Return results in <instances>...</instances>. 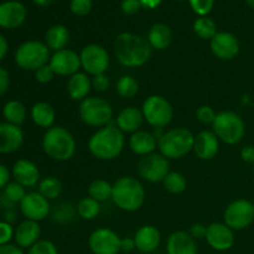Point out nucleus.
<instances>
[{
	"label": "nucleus",
	"instance_id": "obj_1",
	"mask_svg": "<svg viewBox=\"0 0 254 254\" xmlns=\"http://www.w3.org/2000/svg\"><path fill=\"white\" fill-rule=\"evenodd\" d=\"M117 61L128 68H138L148 64L153 49L145 37L133 32H122L113 42Z\"/></svg>",
	"mask_w": 254,
	"mask_h": 254
},
{
	"label": "nucleus",
	"instance_id": "obj_2",
	"mask_svg": "<svg viewBox=\"0 0 254 254\" xmlns=\"http://www.w3.org/2000/svg\"><path fill=\"white\" fill-rule=\"evenodd\" d=\"M126 146L124 133L116 126L99 128L88 139V150L98 160L111 161L118 158Z\"/></svg>",
	"mask_w": 254,
	"mask_h": 254
},
{
	"label": "nucleus",
	"instance_id": "obj_3",
	"mask_svg": "<svg viewBox=\"0 0 254 254\" xmlns=\"http://www.w3.org/2000/svg\"><path fill=\"white\" fill-rule=\"evenodd\" d=\"M145 189L134 176H122L113 183L112 198L114 205L126 212H135L145 202Z\"/></svg>",
	"mask_w": 254,
	"mask_h": 254
},
{
	"label": "nucleus",
	"instance_id": "obj_4",
	"mask_svg": "<svg viewBox=\"0 0 254 254\" xmlns=\"http://www.w3.org/2000/svg\"><path fill=\"white\" fill-rule=\"evenodd\" d=\"M42 150L55 161H68L76 154L77 144L73 134L62 126H54L42 136Z\"/></svg>",
	"mask_w": 254,
	"mask_h": 254
},
{
	"label": "nucleus",
	"instance_id": "obj_5",
	"mask_svg": "<svg viewBox=\"0 0 254 254\" xmlns=\"http://www.w3.org/2000/svg\"><path fill=\"white\" fill-rule=\"evenodd\" d=\"M195 135L184 127L165 130L158 140V149L161 155L169 160H179L185 158L193 149Z\"/></svg>",
	"mask_w": 254,
	"mask_h": 254
},
{
	"label": "nucleus",
	"instance_id": "obj_6",
	"mask_svg": "<svg viewBox=\"0 0 254 254\" xmlns=\"http://www.w3.org/2000/svg\"><path fill=\"white\" fill-rule=\"evenodd\" d=\"M78 116L86 126L92 128H103L112 123L113 107L102 97H87L79 102Z\"/></svg>",
	"mask_w": 254,
	"mask_h": 254
},
{
	"label": "nucleus",
	"instance_id": "obj_7",
	"mask_svg": "<svg viewBox=\"0 0 254 254\" xmlns=\"http://www.w3.org/2000/svg\"><path fill=\"white\" fill-rule=\"evenodd\" d=\"M212 131L222 143L236 145L245 138L246 124L240 114L232 111H225L216 116L212 123Z\"/></svg>",
	"mask_w": 254,
	"mask_h": 254
},
{
	"label": "nucleus",
	"instance_id": "obj_8",
	"mask_svg": "<svg viewBox=\"0 0 254 254\" xmlns=\"http://www.w3.org/2000/svg\"><path fill=\"white\" fill-rule=\"evenodd\" d=\"M51 51L46 44L37 40H29L15 51V64L25 71H37L50 62Z\"/></svg>",
	"mask_w": 254,
	"mask_h": 254
},
{
	"label": "nucleus",
	"instance_id": "obj_9",
	"mask_svg": "<svg viewBox=\"0 0 254 254\" xmlns=\"http://www.w3.org/2000/svg\"><path fill=\"white\" fill-rule=\"evenodd\" d=\"M141 112L145 122L155 128H165L174 118V108L170 102L163 96H149L141 106Z\"/></svg>",
	"mask_w": 254,
	"mask_h": 254
},
{
	"label": "nucleus",
	"instance_id": "obj_10",
	"mask_svg": "<svg viewBox=\"0 0 254 254\" xmlns=\"http://www.w3.org/2000/svg\"><path fill=\"white\" fill-rule=\"evenodd\" d=\"M169 173H170V161L160 153H151L139 159L138 174L143 180L148 183H163Z\"/></svg>",
	"mask_w": 254,
	"mask_h": 254
},
{
	"label": "nucleus",
	"instance_id": "obj_11",
	"mask_svg": "<svg viewBox=\"0 0 254 254\" xmlns=\"http://www.w3.org/2000/svg\"><path fill=\"white\" fill-rule=\"evenodd\" d=\"M81 67L83 72L89 76L106 73L111 64V57L108 51L98 44H88L81 50L79 54Z\"/></svg>",
	"mask_w": 254,
	"mask_h": 254
},
{
	"label": "nucleus",
	"instance_id": "obj_12",
	"mask_svg": "<svg viewBox=\"0 0 254 254\" xmlns=\"http://www.w3.org/2000/svg\"><path fill=\"white\" fill-rule=\"evenodd\" d=\"M254 221V203L246 198L232 201L223 212V222L233 231L250 227Z\"/></svg>",
	"mask_w": 254,
	"mask_h": 254
},
{
	"label": "nucleus",
	"instance_id": "obj_13",
	"mask_svg": "<svg viewBox=\"0 0 254 254\" xmlns=\"http://www.w3.org/2000/svg\"><path fill=\"white\" fill-rule=\"evenodd\" d=\"M118 233L107 227L94 230L88 237V247L93 254H118L121 252Z\"/></svg>",
	"mask_w": 254,
	"mask_h": 254
},
{
	"label": "nucleus",
	"instance_id": "obj_14",
	"mask_svg": "<svg viewBox=\"0 0 254 254\" xmlns=\"http://www.w3.org/2000/svg\"><path fill=\"white\" fill-rule=\"evenodd\" d=\"M210 49L216 59L230 61L240 54L241 46L236 35L227 31H218L210 40Z\"/></svg>",
	"mask_w": 254,
	"mask_h": 254
},
{
	"label": "nucleus",
	"instance_id": "obj_15",
	"mask_svg": "<svg viewBox=\"0 0 254 254\" xmlns=\"http://www.w3.org/2000/svg\"><path fill=\"white\" fill-rule=\"evenodd\" d=\"M49 64L57 76L64 77H71L72 74L77 73L82 68L79 55L76 51L69 49H62L60 51H55L51 55Z\"/></svg>",
	"mask_w": 254,
	"mask_h": 254
},
{
	"label": "nucleus",
	"instance_id": "obj_16",
	"mask_svg": "<svg viewBox=\"0 0 254 254\" xmlns=\"http://www.w3.org/2000/svg\"><path fill=\"white\" fill-rule=\"evenodd\" d=\"M20 211L26 217V220L40 222L49 217L51 212V205H50V201L45 198L39 191L29 192L20 202Z\"/></svg>",
	"mask_w": 254,
	"mask_h": 254
},
{
	"label": "nucleus",
	"instance_id": "obj_17",
	"mask_svg": "<svg viewBox=\"0 0 254 254\" xmlns=\"http://www.w3.org/2000/svg\"><path fill=\"white\" fill-rule=\"evenodd\" d=\"M206 242L217 252H226L235 245V231L225 222H213L207 226Z\"/></svg>",
	"mask_w": 254,
	"mask_h": 254
},
{
	"label": "nucleus",
	"instance_id": "obj_18",
	"mask_svg": "<svg viewBox=\"0 0 254 254\" xmlns=\"http://www.w3.org/2000/svg\"><path fill=\"white\" fill-rule=\"evenodd\" d=\"M27 10L24 4L16 0H9L0 4V27L2 29H17L25 22Z\"/></svg>",
	"mask_w": 254,
	"mask_h": 254
},
{
	"label": "nucleus",
	"instance_id": "obj_19",
	"mask_svg": "<svg viewBox=\"0 0 254 254\" xmlns=\"http://www.w3.org/2000/svg\"><path fill=\"white\" fill-rule=\"evenodd\" d=\"M220 139L211 130H202L195 135L192 151L201 160H212L220 151Z\"/></svg>",
	"mask_w": 254,
	"mask_h": 254
},
{
	"label": "nucleus",
	"instance_id": "obj_20",
	"mask_svg": "<svg viewBox=\"0 0 254 254\" xmlns=\"http://www.w3.org/2000/svg\"><path fill=\"white\" fill-rule=\"evenodd\" d=\"M24 143V131L20 127L0 123V154H11L19 150Z\"/></svg>",
	"mask_w": 254,
	"mask_h": 254
},
{
	"label": "nucleus",
	"instance_id": "obj_21",
	"mask_svg": "<svg viewBox=\"0 0 254 254\" xmlns=\"http://www.w3.org/2000/svg\"><path fill=\"white\" fill-rule=\"evenodd\" d=\"M11 175L14 181L24 188H32L40 183V170L36 164L27 159H20L12 165Z\"/></svg>",
	"mask_w": 254,
	"mask_h": 254
},
{
	"label": "nucleus",
	"instance_id": "obj_22",
	"mask_svg": "<svg viewBox=\"0 0 254 254\" xmlns=\"http://www.w3.org/2000/svg\"><path fill=\"white\" fill-rule=\"evenodd\" d=\"M166 253L168 254H197L196 240L185 231H175L166 241Z\"/></svg>",
	"mask_w": 254,
	"mask_h": 254
},
{
	"label": "nucleus",
	"instance_id": "obj_23",
	"mask_svg": "<svg viewBox=\"0 0 254 254\" xmlns=\"http://www.w3.org/2000/svg\"><path fill=\"white\" fill-rule=\"evenodd\" d=\"M136 250L141 253H151L158 250L161 242V233L155 226H141L134 235Z\"/></svg>",
	"mask_w": 254,
	"mask_h": 254
},
{
	"label": "nucleus",
	"instance_id": "obj_24",
	"mask_svg": "<svg viewBox=\"0 0 254 254\" xmlns=\"http://www.w3.org/2000/svg\"><path fill=\"white\" fill-rule=\"evenodd\" d=\"M144 116L141 109L136 107H126L118 113L116 118V126L123 131L124 134H133L135 131L140 130L141 126L144 123Z\"/></svg>",
	"mask_w": 254,
	"mask_h": 254
},
{
	"label": "nucleus",
	"instance_id": "obj_25",
	"mask_svg": "<svg viewBox=\"0 0 254 254\" xmlns=\"http://www.w3.org/2000/svg\"><path fill=\"white\" fill-rule=\"evenodd\" d=\"M129 149L133 151L135 155L145 156L151 153H155V149L158 148V139L153 134V131L140 130L130 134V138L128 140Z\"/></svg>",
	"mask_w": 254,
	"mask_h": 254
},
{
	"label": "nucleus",
	"instance_id": "obj_26",
	"mask_svg": "<svg viewBox=\"0 0 254 254\" xmlns=\"http://www.w3.org/2000/svg\"><path fill=\"white\" fill-rule=\"evenodd\" d=\"M41 227L39 222L31 220H25L20 223L14 232V240L20 248H31L40 241Z\"/></svg>",
	"mask_w": 254,
	"mask_h": 254
},
{
	"label": "nucleus",
	"instance_id": "obj_27",
	"mask_svg": "<svg viewBox=\"0 0 254 254\" xmlns=\"http://www.w3.org/2000/svg\"><path fill=\"white\" fill-rule=\"evenodd\" d=\"M92 89V78L86 72H77L68 77L67 81V93L73 101L82 102L89 97Z\"/></svg>",
	"mask_w": 254,
	"mask_h": 254
},
{
	"label": "nucleus",
	"instance_id": "obj_28",
	"mask_svg": "<svg viewBox=\"0 0 254 254\" xmlns=\"http://www.w3.org/2000/svg\"><path fill=\"white\" fill-rule=\"evenodd\" d=\"M146 40L153 50L164 51L170 46L171 41H173V31H171L170 26L164 22H156L149 29Z\"/></svg>",
	"mask_w": 254,
	"mask_h": 254
},
{
	"label": "nucleus",
	"instance_id": "obj_29",
	"mask_svg": "<svg viewBox=\"0 0 254 254\" xmlns=\"http://www.w3.org/2000/svg\"><path fill=\"white\" fill-rule=\"evenodd\" d=\"M31 119L39 128L49 129L54 127L55 119H56V112H55L54 107L47 102H37L32 106L31 112Z\"/></svg>",
	"mask_w": 254,
	"mask_h": 254
},
{
	"label": "nucleus",
	"instance_id": "obj_30",
	"mask_svg": "<svg viewBox=\"0 0 254 254\" xmlns=\"http://www.w3.org/2000/svg\"><path fill=\"white\" fill-rule=\"evenodd\" d=\"M69 41V31L64 25H54L45 34V44L50 51H60L66 49Z\"/></svg>",
	"mask_w": 254,
	"mask_h": 254
},
{
	"label": "nucleus",
	"instance_id": "obj_31",
	"mask_svg": "<svg viewBox=\"0 0 254 254\" xmlns=\"http://www.w3.org/2000/svg\"><path fill=\"white\" fill-rule=\"evenodd\" d=\"M2 116L6 123L20 127L26 119V107L20 101H9L2 108Z\"/></svg>",
	"mask_w": 254,
	"mask_h": 254
},
{
	"label": "nucleus",
	"instance_id": "obj_32",
	"mask_svg": "<svg viewBox=\"0 0 254 254\" xmlns=\"http://www.w3.org/2000/svg\"><path fill=\"white\" fill-rule=\"evenodd\" d=\"M112 189H113V184L104 179H96L89 184L88 195L89 197L94 198L98 202H104L112 198Z\"/></svg>",
	"mask_w": 254,
	"mask_h": 254
},
{
	"label": "nucleus",
	"instance_id": "obj_33",
	"mask_svg": "<svg viewBox=\"0 0 254 254\" xmlns=\"http://www.w3.org/2000/svg\"><path fill=\"white\" fill-rule=\"evenodd\" d=\"M77 215L86 221H92L98 217L101 212V202L96 201L92 197H83L78 201L76 206Z\"/></svg>",
	"mask_w": 254,
	"mask_h": 254
},
{
	"label": "nucleus",
	"instance_id": "obj_34",
	"mask_svg": "<svg viewBox=\"0 0 254 254\" xmlns=\"http://www.w3.org/2000/svg\"><path fill=\"white\" fill-rule=\"evenodd\" d=\"M193 32L202 40H211L217 34V25L208 16H198L193 22Z\"/></svg>",
	"mask_w": 254,
	"mask_h": 254
},
{
	"label": "nucleus",
	"instance_id": "obj_35",
	"mask_svg": "<svg viewBox=\"0 0 254 254\" xmlns=\"http://www.w3.org/2000/svg\"><path fill=\"white\" fill-rule=\"evenodd\" d=\"M116 91L124 99H131L138 94L139 83L130 74H124L117 81Z\"/></svg>",
	"mask_w": 254,
	"mask_h": 254
},
{
	"label": "nucleus",
	"instance_id": "obj_36",
	"mask_svg": "<svg viewBox=\"0 0 254 254\" xmlns=\"http://www.w3.org/2000/svg\"><path fill=\"white\" fill-rule=\"evenodd\" d=\"M39 192L49 201L56 200L62 193V183L55 176H47L40 180Z\"/></svg>",
	"mask_w": 254,
	"mask_h": 254
},
{
	"label": "nucleus",
	"instance_id": "obj_37",
	"mask_svg": "<svg viewBox=\"0 0 254 254\" xmlns=\"http://www.w3.org/2000/svg\"><path fill=\"white\" fill-rule=\"evenodd\" d=\"M77 208L69 202H61L55 206L52 211V220L60 225H67L71 223L76 218Z\"/></svg>",
	"mask_w": 254,
	"mask_h": 254
},
{
	"label": "nucleus",
	"instance_id": "obj_38",
	"mask_svg": "<svg viewBox=\"0 0 254 254\" xmlns=\"http://www.w3.org/2000/svg\"><path fill=\"white\" fill-rule=\"evenodd\" d=\"M164 188L168 192L174 193V195H179L183 193L188 188V181L183 174L178 173V171H170L166 175V178L163 181Z\"/></svg>",
	"mask_w": 254,
	"mask_h": 254
},
{
	"label": "nucleus",
	"instance_id": "obj_39",
	"mask_svg": "<svg viewBox=\"0 0 254 254\" xmlns=\"http://www.w3.org/2000/svg\"><path fill=\"white\" fill-rule=\"evenodd\" d=\"M4 195L10 202L17 203L21 202L22 198L26 196V191L22 185H20L16 181H11L4 188Z\"/></svg>",
	"mask_w": 254,
	"mask_h": 254
},
{
	"label": "nucleus",
	"instance_id": "obj_40",
	"mask_svg": "<svg viewBox=\"0 0 254 254\" xmlns=\"http://www.w3.org/2000/svg\"><path fill=\"white\" fill-rule=\"evenodd\" d=\"M27 254H59V250L51 241L40 240L31 248H29Z\"/></svg>",
	"mask_w": 254,
	"mask_h": 254
},
{
	"label": "nucleus",
	"instance_id": "obj_41",
	"mask_svg": "<svg viewBox=\"0 0 254 254\" xmlns=\"http://www.w3.org/2000/svg\"><path fill=\"white\" fill-rule=\"evenodd\" d=\"M93 6L92 0H71L69 1V10L76 16H86L89 14Z\"/></svg>",
	"mask_w": 254,
	"mask_h": 254
},
{
	"label": "nucleus",
	"instance_id": "obj_42",
	"mask_svg": "<svg viewBox=\"0 0 254 254\" xmlns=\"http://www.w3.org/2000/svg\"><path fill=\"white\" fill-rule=\"evenodd\" d=\"M191 9L198 16H208L211 10L213 9L215 0H189Z\"/></svg>",
	"mask_w": 254,
	"mask_h": 254
},
{
	"label": "nucleus",
	"instance_id": "obj_43",
	"mask_svg": "<svg viewBox=\"0 0 254 254\" xmlns=\"http://www.w3.org/2000/svg\"><path fill=\"white\" fill-rule=\"evenodd\" d=\"M216 116H217V113H216L215 109L210 106H201L198 107L197 111H196V119H197L201 124H205V126H208V124L212 126V123L215 122Z\"/></svg>",
	"mask_w": 254,
	"mask_h": 254
},
{
	"label": "nucleus",
	"instance_id": "obj_44",
	"mask_svg": "<svg viewBox=\"0 0 254 254\" xmlns=\"http://www.w3.org/2000/svg\"><path fill=\"white\" fill-rule=\"evenodd\" d=\"M55 76H56V73H55L54 69L51 68V66H50L49 64L40 67L37 71H35V78H36V81L39 82V83L42 84L50 83V82L55 78Z\"/></svg>",
	"mask_w": 254,
	"mask_h": 254
},
{
	"label": "nucleus",
	"instance_id": "obj_45",
	"mask_svg": "<svg viewBox=\"0 0 254 254\" xmlns=\"http://www.w3.org/2000/svg\"><path fill=\"white\" fill-rule=\"evenodd\" d=\"M14 232L11 225L6 221H0V246L7 245L14 237Z\"/></svg>",
	"mask_w": 254,
	"mask_h": 254
},
{
	"label": "nucleus",
	"instance_id": "obj_46",
	"mask_svg": "<svg viewBox=\"0 0 254 254\" xmlns=\"http://www.w3.org/2000/svg\"><path fill=\"white\" fill-rule=\"evenodd\" d=\"M109 84H111V81L106 73L92 77V88L96 89L97 92H106L109 88Z\"/></svg>",
	"mask_w": 254,
	"mask_h": 254
},
{
	"label": "nucleus",
	"instance_id": "obj_47",
	"mask_svg": "<svg viewBox=\"0 0 254 254\" xmlns=\"http://www.w3.org/2000/svg\"><path fill=\"white\" fill-rule=\"evenodd\" d=\"M140 0H122L121 10L126 15H134L141 9Z\"/></svg>",
	"mask_w": 254,
	"mask_h": 254
},
{
	"label": "nucleus",
	"instance_id": "obj_48",
	"mask_svg": "<svg viewBox=\"0 0 254 254\" xmlns=\"http://www.w3.org/2000/svg\"><path fill=\"white\" fill-rule=\"evenodd\" d=\"M189 233H190L193 240H202V238H206L207 226H205L203 223H195V225H192L190 227Z\"/></svg>",
	"mask_w": 254,
	"mask_h": 254
},
{
	"label": "nucleus",
	"instance_id": "obj_49",
	"mask_svg": "<svg viewBox=\"0 0 254 254\" xmlns=\"http://www.w3.org/2000/svg\"><path fill=\"white\" fill-rule=\"evenodd\" d=\"M9 86H10L9 73H7L6 69L2 68V67L0 66V98L6 93L7 89H9Z\"/></svg>",
	"mask_w": 254,
	"mask_h": 254
},
{
	"label": "nucleus",
	"instance_id": "obj_50",
	"mask_svg": "<svg viewBox=\"0 0 254 254\" xmlns=\"http://www.w3.org/2000/svg\"><path fill=\"white\" fill-rule=\"evenodd\" d=\"M241 158L245 163L254 165V145H246L241 150Z\"/></svg>",
	"mask_w": 254,
	"mask_h": 254
},
{
	"label": "nucleus",
	"instance_id": "obj_51",
	"mask_svg": "<svg viewBox=\"0 0 254 254\" xmlns=\"http://www.w3.org/2000/svg\"><path fill=\"white\" fill-rule=\"evenodd\" d=\"M136 248L135 241H134V237H126L121 240V252H133Z\"/></svg>",
	"mask_w": 254,
	"mask_h": 254
},
{
	"label": "nucleus",
	"instance_id": "obj_52",
	"mask_svg": "<svg viewBox=\"0 0 254 254\" xmlns=\"http://www.w3.org/2000/svg\"><path fill=\"white\" fill-rule=\"evenodd\" d=\"M10 183V171L5 165L0 164V189H4Z\"/></svg>",
	"mask_w": 254,
	"mask_h": 254
},
{
	"label": "nucleus",
	"instance_id": "obj_53",
	"mask_svg": "<svg viewBox=\"0 0 254 254\" xmlns=\"http://www.w3.org/2000/svg\"><path fill=\"white\" fill-rule=\"evenodd\" d=\"M0 254H24V252H22V248H20L19 246L7 243V245L0 246Z\"/></svg>",
	"mask_w": 254,
	"mask_h": 254
},
{
	"label": "nucleus",
	"instance_id": "obj_54",
	"mask_svg": "<svg viewBox=\"0 0 254 254\" xmlns=\"http://www.w3.org/2000/svg\"><path fill=\"white\" fill-rule=\"evenodd\" d=\"M7 51H9V42L5 39V36L0 35V61L5 59V56L7 55Z\"/></svg>",
	"mask_w": 254,
	"mask_h": 254
},
{
	"label": "nucleus",
	"instance_id": "obj_55",
	"mask_svg": "<svg viewBox=\"0 0 254 254\" xmlns=\"http://www.w3.org/2000/svg\"><path fill=\"white\" fill-rule=\"evenodd\" d=\"M141 6L146 10H154L160 6L163 0H140Z\"/></svg>",
	"mask_w": 254,
	"mask_h": 254
},
{
	"label": "nucleus",
	"instance_id": "obj_56",
	"mask_svg": "<svg viewBox=\"0 0 254 254\" xmlns=\"http://www.w3.org/2000/svg\"><path fill=\"white\" fill-rule=\"evenodd\" d=\"M54 1L55 0H32V2H34L35 5H37V6H41V7L50 6V5H51Z\"/></svg>",
	"mask_w": 254,
	"mask_h": 254
},
{
	"label": "nucleus",
	"instance_id": "obj_57",
	"mask_svg": "<svg viewBox=\"0 0 254 254\" xmlns=\"http://www.w3.org/2000/svg\"><path fill=\"white\" fill-rule=\"evenodd\" d=\"M246 2H247V5L251 9L254 10V0H246Z\"/></svg>",
	"mask_w": 254,
	"mask_h": 254
},
{
	"label": "nucleus",
	"instance_id": "obj_58",
	"mask_svg": "<svg viewBox=\"0 0 254 254\" xmlns=\"http://www.w3.org/2000/svg\"><path fill=\"white\" fill-rule=\"evenodd\" d=\"M178 1H185V0H178Z\"/></svg>",
	"mask_w": 254,
	"mask_h": 254
},
{
	"label": "nucleus",
	"instance_id": "obj_59",
	"mask_svg": "<svg viewBox=\"0 0 254 254\" xmlns=\"http://www.w3.org/2000/svg\"><path fill=\"white\" fill-rule=\"evenodd\" d=\"M253 173H254V165H253Z\"/></svg>",
	"mask_w": 254,
	"mask_h": 254
}]
</instances>
